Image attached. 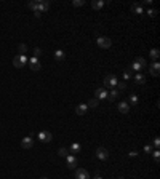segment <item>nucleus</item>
Returning a JSON list of instances; mask_svg holds the SVG:
<instances>
[{"label":"nucleus","mask_w":160,"mask_h":179,"mask_svg":"<svg viewBox=\"0 0 160 179\" xmlns=\"http://www.w3.org/2000/svg\"><path fill=\"white\" fill-rule=\"evenodd\" d=\"M40 179H48V178H46V176H43V178H40Z\"/></svg>","instance_id":"nucleus-38"},{"label":"nucleus","mask_w":160,"mask_h":179,"mask_svg":"<svg viewBox=\"0 0 160 179\" xmlns=\"http://www.w3.org/2000/svg\"><path fill=\"white\" fill-rule=\"evenodd\" d=\"M82 150V144H79V142H72V146L69 147V152L71 153H79Z\"/></svg>","instance_id":"nucleus-16"},{"label":"nucleus","mask_w":160,"mask_h":179,"mask_svg":"<svg viewBox=\"0 0 160 179\" xmlns=\"http://www.w3.org/2000/svg\"><path fill=\"white\" fill-rule=\"evenodd\" d=\"M146 13H147V16H152V18H154V16L157 15V10H154V8H150V10H147Z\"/></svg>","instance_id":"nucleus-32"},{"label":"nucleus","mask_w":160,"mask_h":179,"mask_svg":"<svg viewBox=\"0 0 160 179\" xmlns=\"http://www.w3.org/2000/svg\"><path fill=\"white\" fill-rule=\"evenodd\" d=\"M131 11L136 13V15H141V13H142V8H141L139 3H133V5H131Z\"/></svg>","instance_id":"nucleus-21"},{"label":"nucleus","mask_w":160,"mask_h":179,"mask_svg":"<svg viewBox=\"0 0 160 179\" xmlns=\"http://www.w3.org/2000/svg\"><path fill=\"white\" fill-rule=\"evenodd\" d=\"M75 179H90V174L85 168H75Z\"/></svg>","instance_id":"nucleus-8"},{"label":"nucleus","mask_w":160,"mask_h":179,"mask_svg":"<svg viewBox=\"0 0 160 179\" xmlns=\"http://www.w3.org/2000/svg\"><path fill=\"white\" fill-rule=\"evenodd\" d=\"M96 157L99 160H107L109 158V152H107L106 147H98L96 149Z\"/></svg>","instance_id":"nucleus-7"},{"label":"nucleus","mask_w":160,"mask_h":179,"mask_svg":"<svg viewBox=\"0 0 160 179\" xmlns=\"http://www.w3.org/2000/svg\"><path fill=\"white\" fill-rule=\"evenodd\" d=\"M107 90L106 88H98L96 90V93H94V98H96L98 101H104V99H107Z\"/></svg>","instance_id":"nucleus-6"},{"label":"nucleus","mask_w":160,"mask_h":179,"mask_svg":"<svg viewBox=\"0 0 160 179\" xmlns=\"http://www.w3.org/2000/svg\"><path fill=\"white\" fill-rule=\"evenodd\" d=\"M135 82H136L138 85H144V83H146V77L142 75V74H139V72H138V74L135 75Z\"/></svg>","instance_id":"nucleus-18"},{"label":"nucleus","mask_w":160,"mask_h":179,"mask_svg":"<svg viewBox=\"0 0 160 179\" xmlns=\"http://www.w3.org/2000/svg\"><path fill=\"white\" fill-rule=\"evenodd\" d=\"M144 152L146 153H152V147H150L149 144H147V146H144Z\"/></svg>","instance_id":"nucleus-36"},{"label":"nucleus","mask_w":160,"mask_h":179,"mask_svg":"<svg viewBox=\"0 0 160 179\" xmlns=\"http://www.w3.org/2000/svg\"><path fill=\"white\" fill-rule=\"evenodd\" d=\"M115 85H117V77L115 75H107L106 78H104V88H115Z\"/></svg>","instance_id":"nucleus-4"},{"label":"nucleus","mask_w":160,"mask_h":179,"mask_svg":"<svg viewBox=\"0 0 160 179\" xmlns=\"http://www.w3.org/2000/svg\"><path fill=\"white\" fill-rule=\"evenodd\" d=\"M27 7L31 8V10L35 13V11H38V0H31V2L27 3Z\"/></svg>","instance_id":"nucleus-20"},{"label":"nucleus","mask_w":160,"mask_h":179,"mask_svg":"<svg viewBox=\"0 0 160 179\" xmlns=\"http://www.w3.org/2000/svg\"><path fill=\"white\" fill-rule=\"evenodd\" d=\"M96 43H98L99 48H104V50H107V48H111L112 42H111V38H109V37L101 35V37H98V38H96Z\"/></svg>","instance_id":"nucleus-1"},{"label":"nucleus","mask_w":160,"mask_h":179,"mask_svg":"<svg viewBox=\"0 0 160 179\" xmlns=\"http://www.w3.org/2000/svg\"><path fill=\"white\" fill-rule=\"evenodd\" d=\"M58 155H59V157H67V155H69V149L59 147V149H58Z\"/></svg>","instance_id":"nucleus-22"},{"label":"nucleus","mask_w":160,"mask_h":179,"mask_svg":"<svg viewBox=\"0 0 160 179\" xmlns=\"http://www.w3.org/2000/svg\"><path fill=\"white\" fill-rule=\"evenodd\" d=\"M154 146H155V147H157V149L160 147V138H159V136H157V138H155V139H154Z\"/></svg>","instance_id":"nucleus-35"},{"label":"nucleus","mask_w":160,"mask_h":179,"mask_svg":"<svg viewBox=\"0 0 160 179\" xmlns=\"http://www.w3.org/2000/svg\"><path fill=\"white\" fill-rule=\"evenodd\" d=\"M94 179H101V178H99V176H98V178H94Z\"/></svg>","instance_id":"nucleus-40"},{"label":"nucleus","mask_w":160,"mask_h":179,"mask_svg":"<svg viewBox=\"0 0 160 179\" xmlns=\"http://www.w3.org/2000/svg\"><path fill=\"white\" fill-rule=\"evenodd\" d=\"M37 139L42 141V142H51V139H53V134H51L50 131L43 130V131H40V133L37 134Z\"/></svg>","instance_id":"nucleus-3"},{"label":"nucleus","mask_w":160,"mask_h":179,"mask_svg":"<svg viewBox=\"0 0 160 179\" xmlns=\"http://www.w3.org/2000/svg\"><path fill=\"white\" fill-rule=\"evenodd\" d=\"M86 106H88V107H98V106H99V101L96 99V98H93V99H90L88 102H86Z\"/></svg>","instance_id":"nucleus-24"},{"label":"nucleus","mask_w":160,"mask_h":179,"mask_svg":"<svg viewBox=\"0 0 160 179\" xmlns=\"http://www.w3.org/2000/svg\"><path fill=\"white\" fill-rule=\"evenodd\" d=\"M104 3H106V2H102V0H93V2H91V7H93V10H101V8L104 7Z\"/></svg>","instance_id":"nucleus-17"},{"label":"nucleus","mask_w":160,"mask_h":179,"mask_svg":"<svg viewBox=\"0 0 160 179\" xmlns=\"http://www.w3.org/2000/svg\"><path fill=\"white\" fill-rule=\"evenodd\" d=\"M18 50L21 51V54H26V51H27V46H26V43H19V45H18Z\"/></svg>","instance_id":"nucleus-28"},{"label":"nucleus","mask_w":160,"mask_h":179,"mask_svg":"<svg viewBox=\"0 0 160 179\" xmlns=\"http://www.w3.org/2000/svg\"><path fill=\"white\" fill-rule=\"evenodd\" d=\"M152 155H154L155 163H159V161H160V152H159V149H157V150H154V152H152Z\"/></svg>","instance_id":"nucleus-29"},{"label":"nucleus","mask_w":160,"mask_h":179,"mask_svg":"<svg viewBox=\"0 0 160 179\" xmlns=\"http://www.w3.org/2000/svg\"><path fill=\"white\" fill-rule=\"evenodd\" d=\"M86 109H88V106H86V104H79L75 107V114L77 115H85L86 114Z\"/></svg>","instance_id":"nucleus-15"},{"label":"nucleus","mask_w":160,"mask_h":179,"mask_svg":"<svg viewBox=\"0 0 160 179\" xmlns=\"http://www.w3.org/2000/svg\"><path fill=\"white\" fill-rule=\"evenodd\" d=\"M117 98H119V91H117L115 88H112V91L109 93V95H107V99H109V101L112 102V101H115V99H117Z\"/></svg>","instance_id":"nucleus-19"},{"label":"nucleus","mask_w":160,"mask_h":179,"mask_svg":"<svg viewBox=\"0 0 160 179\" xmlns=\"http://www.w3.org/2000/svg\"><path fill=\"white\" fill-rule=\"evenodd\" d=\"M29 62H31V69H32V70H40L42 64H40V61H38V58L32 56L31 59H29Z\"/></svg>","instance_id":"nucleus-11"},{"label":"nucleus","mask_w":160,"mask_h":179,"mask_svg":"<svg viewBox=\"0 0 160 179\" xmlns=\"http://www.w3.org/2000/svg\"><path fill=\"white\" fill-rule=\"evenodd\" d=\"M40 54H42V50H40V48H34V56L38 58Z\"/></svg>","instance_id":"nucleus-34"},{"label":"nucleus","mask_w":160,"mask_h":179,"mask_svg":"<svg viewBox=\"0 0 160 179\" xmlns=\"http://www.w3.org/2000/svg\"><path fill=\"white\" fill-rule=\"evenodd\" d=\"M125 88H127V82H117V85H115V90H117L119 93L122 91V90H125Z\"/></svg>","instance_id":"nucleus-25"},{"label":"nucleus","mask_w":160,"mask_h":179,"mask_svg":"<svg viewBox=\"0 0 160 179\" xmlns=\"http://www.w3.org/2000/svg\"><path fill=\"white\" fill-rule=\"evenodd\" d=\"M117 109H119V112L120 114H123V115H127L130 112V104L127 101H123V102H119V106H117Z\"/></svg>","instance_id":"nucleus-9"},{"label":"nucleus","mask_w":160,"mask_h":179,"mask_svg":"<svg viewBox=\"0 0 160 179\" xmlns=\"http://www.w3.org/2000/svg\"><path fill=\"white\" fill-rule=\"evenodd\" d=\"M66 161H67V168H71V169H74L75 166H77V158L74 155H67L66 157Z\"/></svg>","instance_id":"nucleus-13"},{"label":"nucleus","mask_w":160,"mask_h":179,"mask_svg":"<svg viewBox=\"0 0 160 179\" xmlns=\"http://www.w3.org/2000/svg\"><path fill=\"white\" fill-rule=\"evenodd\" d=\"M136 155H138L136 150H131V152H130V157H136Z\"/></svg>","instance_id":"nucleus-37"},{"label":"nucleus","mask_w":160,"mask_h":179,"mask_svg":"<svg viewBox=\"0 0 160 179\" xmlns=\"http://www.w3.org/2000/svg\"><path fill=\"white\" fill-rule=\"evenodd\" d=\"M128 104H131V106H136L138 104V96L136 95H130V98H128Z\"/></svg>","instance_id":"nucleus-23"},{"label":"nucleus","mask_w":160,"mask_h":179,"mask_svg":"<svg viewBox=\"0 0 160 179\" xmlns=\"http://www.w3.org/2000/svg\"><path fill=\"white\" fill-rule=\"evenodd\" d=\"M149 72H150V75H152V77H159V74H160V62L154 61L149 66Z\"/></svg>","instance_id":"nucleus-5"},{"label":"nucleus","mask_w":160,"mask_h":179,"mask_svg":"<svg viewBox=\"0 0 160 179\" xmlns=\"http://www.w3.org/2000/svg\"><path fill=\"white\" fill-rule=\"evenodd\" d=\"M131 69H133V70H136V72H139V70H141V66H139V64H138V62L135 61V62L131 64Z\"/></svg>","instance_id":"nucleus-31"},{"label":"nucleus","mask_w":160,"mask_h":179,"mask_svg":"<svg viewBox=\"0 0 160 179\" xmlns=\"http://www.w3.org/2000/svg\"><path fill=\"white\" fill-rule=\"evenodd\" d=\"M55 59H56L58 62L64 61V59H66V53H64L63 50H56V51H55Z\"/></svg>","instance_id":"nucleus-14"},{"label":"nucleus","mask_w":160,"mask_h":179,"mask_svg":"<svg viewBox=\"0 0 160 179\" xmlns=\"http://www.w3.org/2000/svg\"><path fill=\"white\" fill-rule=\"evenodd\" d=\"M128 78H131V69L123 70V82H127Z\"/></svg>","instance_id":"nucleus-27"},{"label":"nucleus","mask_w":160,"mask_h":179,"mask_svg":"<svg viewBox=\"0 0 160 179\" xmlns=\"http://www.w3.org/2000/svg\"><path fill=\"white\" fill-rule=\"evenodd\" d=\"M48 8H50V2H48V0H38V11H40V13H45Z\"/></svg>","instance_id":"nucleus-12"},{"label":"nucleus","mask_w":160,"mask_h":179,"mask_svg":"<svg viewBox=\"0 0 160 179\" xmlns=\"http://www.w3.org/2000/svg\"><path fill=\"white\" fill-rule=\"evenodd\" d=\"M27 61H29V59H27L26 54H19V56H15V59H13V66L18 67V69H21V67H23Z\"/></svg>","instance_id":"nucleus-2"},{"label":"nucleus","mask_w":160,"mask_h":179,"mask_svg":"<svg viewBox=\"0 0 160 179\" xmlns=\"http://www.w3.org/2000/svg\"><path fill=\"white\" fill-rule=\"evenodd\" d=\"M159 56H160V51H159L157 48L150 50V58H152V59H155V61H157V59H159Z\"/></svg>","instance_id":"nucleus-26"},{"label":"nucleus","mask_w":160,"mask_h":179,"mask_svg":"<svg viewBox=\"0 0 160 179\" xmlns=\"http://www.w3.org/2000/svg\"><path fill=\"white\" fill-rule=\"evenodd\" d=\"M32 146H34L32 136H27V138H24L23 141H21V147H23V149H31Z\"/></svg>","instance_id":"nucleus-10"},{"label":"nucleus","mask_w":160,"mask_h":179,"mask_svg":"<svg viewBox=\"0 0 160 179\" xmlns=\"http://www.w3.org/2000/svg\"><path fill=\"white\" fill-rule=\"evenodd\" d=\"M136 62L141 66V69H144V67H146V59H144V58H138Z\"/></svg>","instance_id":"nucleus-30"},{"label":"nucleus","mask_w":160,"mask_h":179,"mask_svg":"<svg viewBox=\"0 0 160 179\" xmlns=\"http://www.w3.org/2000/svg\"><path fill=\"white\" fill-rule=\"evenodd\" d=\"M119 179H125V178H122V176H120V178H119Z\"/></svg>","instance_id":"nucleus-39"},{"label":"nucleus","mask_w":160,"mask_h":179,"mask_svg":"<svg viewBox=\"0 0 160 179\" xmlns=\"http://www.w3.org/2000/svg\"><path fill=\"white\" fill-rule=\"evenodd\" d=\"M83 0H74V2H72V5H74V7H82V5H83Z\"/></svg>","instance_id":"nucleus-33"}]
</instances>
